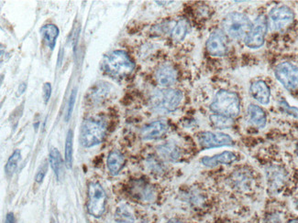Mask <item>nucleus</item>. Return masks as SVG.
<instances>
[{"instance_id":"f257e3e1","label":"nucleus","mask_w":298,"mask_h":223,"mask_svg":"<svg viewBox=\"0 0 298 223\" xmlns=\"http://www.w3.org/2000/svg\"><path fill=\"white\" fill-rule=\"evenodd\" d=\"M134 68V62L123 51L112 52L105 56L102 60V69L110 77H126L133 72Z\"/></svg>"},{"instance_id":"f03ea898","label":"nucleus","mask_w":298,"mask_h":223,"mask_svg":"<svg viewBox=\"0 0 298 223\" xmlns=\"http://www.w3.org/2000/svg\"><path fill=\"white\" fill-rule=\"evenodd\" d=\"M210 110L216 115L234 119L241 113V100L239 95L234 92L218 91L210 104Z\"/></svg>"},{"instance_id":"7ed1b4c3","label":"nucleus","mask_w":298,"mask_h":223,"mask_svg":"<svg viewBox=\"0 0 298 223\" xmlns=\"http://www.w3.org/2000/svg\"><path fill=\"white\" fill-rule=\"evenodd\" d=\"M183 93L180 90L164 88L155 90L151 95V107L158 113L175 111L183 101Z\"/></svg>"},{"instance_id":"20e7f679","label":"nucleus","mask_w":298,"mask_h":223,"mask_svg":"<svg viewBox=\"0 0 298 223\" xmlns=\"http://www.w3.org/2000/svg\"><path fill=\"white\" fill-rule=\"evenodd\" d=\"M107 133V124L101 118L90 117L84 121L81 126L80 142L85 147H92L101 144Z\"/></svg>"},{"instance_id":"39448f33","label":"nucleus","mask_w":298,"mask_h":223,"mask_svg":"<svg viewBox=\"0 0 298 223\" xmlns=\"http://www.w3.org/2000/svg\"><path fill=\"white\" fill-rule=\"evenodd\" d=\"M222 26L225 34L232 39H242L246 38L251 29V22L246 15L240 12H232L225 17Z\"/></svg>"},{"instance_id":"423d86ee","label":"nucleus","mask_w":298,"mask_h":223,"mask_svg":"<svg viewBox=\"0 0 298 223\" xmlns=\"http://www.w3.org/2000/svg\"><path fill=\"white\" fill-rule=\"evenodd\" d=\"M107 205V194L102 186L97 182H91L88 186V200L87 211L95 217L100 218L104 214Z\"/></svg>"},{"instance_id":"0eeeda50","label":"nucleus","mask_w":298,"mask_h":223,"mask_svg":"<svg viewBox=\"0 0 298 223\" xmlns=\"http://www.w3.org/2000/svg\"><path fill=\"white\" fill-rule=\"evenodd\" d=\"M268 28V19L264 15H261L257 17L251 24V29L244 39L247 47L252 50L262 47L264 44Z\"/></svg>"},{"instance_id":"6e6552de","label":"nucleus","mask_w":298,"mask_h":223,"mask_svg":"<svg viewBox=\"0 0 298 223\" xmlns=\"http://www.w3.org/2000/svg\"><path fill=\"white\" fill-rule=\"evenodd\" d=\"M277 81L288 91L298 90V67L288 61L281 62L274 70Z\"/></svg>"},{"instance_id":"1a4fd4ad","label":"nucleus","mask_w":298,"mask_h":223,"mask_svg":"<svg viewBox=\"0 0 298 223\" xmlns=\"http://www.w3.org/2000/svg\"><path fill=\"white\" fill-rule=\"evenodd\" d=\"M293 10L286 6H278L269 13L268 27L273 31H279L289 26L294 21Z\"/></svg>"},{"instance_id":"9d476101","label":"nucleus","mask_w":298,"mask_h":223,"mask_svg":"<svg viewBox=\"0 0 298 223\" xmlns=\"http://www.w3.org/2000/svg\"><path fill=\"white\" fill-rule=\"evenodd\" d=\"M199 145L204 149L217 148L223 146H232V138L227 133L221 132H202L197 136Z\"/></svg>"},{"instance_id":"9b49d317","label":"nucleus","mask_w":298,"mask_h":223,"mask_svg":"<svg viewBox=\"0 0 298 223\" xmlns=\"http://www.w3.org/2000/svg\"><path fill=\"white\" fill-rule=\"evenodd\" d=\"M208 53L214 57H224L229 51L227 36L220 30L213 31L207 40Z\"/></svg>"},{"instance_id":"f8f14e48","label":"nucleus","mask_w":298,"mask_h":223,"mask_svg":"<svg viewBox=\"0 0 298 223\" xmlns=\"http://www.w3.org/2000/svg\"><path fill=\"white\" fill-rule=\"evenodd\" d=\"M168 130L169 125L166 121H154L143 126L141 131V137L145 141L157 140L164 138Z\"/></svg>"},{"instance_id":"ddd939ff","label":"nucleus","mask_w":298,"mask_h":223,"mask_svg":"<svg viewBox=\"0 0 298 223\" xmlns=\"http://www.w3.org/2000/svg\"><path fill=\"white\" fill-rule=\"evenodd\" d=\"M155 79L157 83L163 88H168L175 83L177 80V72L173 65L165 63L161 65L156 71Z\"/></svg>"},{"instance_id":"4468645a","label":"nucleus","mask_w":298,"mask_h":223,"mask_svg":"<svg viewBox=\"0 0 298 223\" xmlns=\"http://www.w3.org/2000/svg\"><path fill=\"white\" fill-rule=\"evenodd\" d=\"M238 159L237 154L230 151H224L221 154H215L213 157H205L201 160L204 166L208 167H215L218 165H229Z\"/></svg>"},{"instance_id":"2eb2a0df","label":"nucleus","mask_w":298,"mask_h":223,"mask_svg":"<svg viewBox=\"0 0 298 223\" xmlns=\"http://www.w3.org/2000/svg\"><path fill=\"white\" fill-rule=\"evenodd\" d=\"M250 92L253 99L261 104L266 105L270 103L271 90L267 83L264 81H256L253 82L250 88Z\"/></svg>"},{"instance_id":"dca6fc26","label":"nucleus","mask_w":298,"mask_h":223,"mask_svg":"<svg viewBox=\"0 0 298 223\" xmlns=\"http://www.w3.org/2000/svg\"><path fill=\"white\" fill-rule=\"evenodd\" d=\"M131 195L142 202H150L154 199L155 192L151 186L143 181H137L130 187Z\"/></svg>"},{"instance_id":"f3484780","label":"nucleus","mask_w":298,"mask_h":223,"mask_svg":"<svg viewBox=\"0 0 298 223\" xmlns=\"http://www.w3.org/2000/svg\"><path fill=\"white\" fill-rule=\"evenodd\" d=\"M157 152L162 159L169 162H177L181 159L180 147L173 142H167L157 147Z\"/></svg>"},{"instance_id":"a211bd4d","label":"nucleus","mask_w":298,"mask_h":223,"mask_svg":"<svg viewBox=\"0 0 298 223\" xmlns=\"http://www.w3.org/2000/svg\"><path fill=\"white\" fill-rule=\"evenodd\" d=\"M248 118L251 124L259 128L265 127L267 123V116L265 112L263 110V108L255 104H251L248 107Z\"/></svg>"},{"instance_id":"6ab92c4d","label":"nucleus","mask_w":298,"mask_h":223,"mask_svg":"<svg viewBox=\"0 0 298 223\" xmlns=\"http://www.w3.org/2000/svg\"><path fill=\"white\" fill-rule=\"evenodd\" d=\"M125 164V158L118 150H113L108 154L107 166L112 175H117Z\"/></svg>"},{"instance_id":"aec40b11","label":"nucleus","mask_w":298,"mask_h":223,"mask_svg":"<svg viewBox=\"0 0 298 223\" xmlns=\"http://www.w3.org/2000/svg\"><path fill=\"white\" fill-rule=\"evenodd\" d=\"M39 31L46 45L51 50H53L56 44L57 38L59 36V29L53 24H47L42 27Z\"/></svg>"},{"instance_id":"412c9836","label":"nucleus","mask_w":298,"mask_h":223,"mask_svg":"<svg viewBox=\"0 0 298 223\" xmlns=\"http://www.w3.org/2000/svg\"><path fill=\"white\" fill-rule=\"evenodd\" d=\"M49 161L51 164L54 174L56 176L57 180L62 181L64 176V165H63V159L59 150L55 147H52L50 150V155H49Z\"/></svg>"},{"instance_id":"4be33fe9","label":"nucleus","mask_w":298,"mask_h":223,"mask_svg":"<svg viewBox=\"0 0 298 223\" xmlns=\"http://www.w3.org/2000/svg\"><path fill=\"white\" fill-rule=\"evenodd\" d=\"M189 31V22L186 18H180L176 21L172 30V38L174 41L180 42L184 40Z\"/></svg>"},{"instance_id":"5701e85b","label":"nucleus","mask_w":298,"mask_h":223,"mask_svg":"<svg viewBox=\"0 0 298 223\" xmlns=\"http://www.w3.org/2000/svg\"><path fill=\"white\" fill-rule=\"evenodd\" d=\"M114 219L117 223H134L135 218L131 210L126 205H121L117 208Z\"/></svg>"},{"instance_id":"b1692460","label":"nucleus","mask_w":298,"mask_h":223,"mask_svg":"<svg viewBox=\"0 0 298 223\" xmlns=\"http://www.w3.org/2000/svg\"><path fill=\"white\" fill-rule=\"evenodd\" d=\"M209 119H210L212 125L216 129H229L231 128L234 125L232 118L221 116V115L214 114L210 116Z\"/></svg>"},{"instance_id":"393cba45","label":"nucleus","mask_w":298,"mask_h":223,"mask_svg":"<svg viewBox=\"0 0 298 223\" xmlns=\"http://www.w3.org/2000/svg\"><path fill=\"white\" fill-rule=\"evenodd\" d=\"M73 139L74 133L72 130H69L65 142V159L67 168H71L73 164Z\"/></svg>"},{"instance_id":"a878e982","label":"nucleus","mask_w":298,"mask_h":223,"mask_svg":"<svg viewBox=\"0 0 298 223\" xmlns=\"http://www.w3.org/2000/svg\"><path fill=\"white\" fill-rule=\"evenodd\" d=\"M21 159H22L21 150L16 149L14 151L13 154L10 155V158L8 160L6 167H5V171L8 176L13 175L14 172L16 171V169H17V165H18V162L21 161Z\"/></svg>"},{"instance_id":"bb28decb","label":"nucleus","mask_w":298,"mask_h":223,"mask_svg":"<svg viewBox=\"0 0 298 223\" xmlns=\"http://www.w3.org/2000/svg\"><path fill=\"white\" fill-rule=\"evenodd\" d=\"M268 179L272 188H277L278 186H281L285 176L279 168H273L271 169V171H269Z\"/></svg>"},{"instance_id":"cd10ccee","label":"nucleus","mask_w":298,"mask_h":223,"mask_svg":"<svg viewBox=\"0 0 298 223\" xmlns=\"http://www.w3.org/2000/svg\"><path fill=\"white\" fill-rule=\"evenodd\" d=\"M108 88L105 87V86H97V88L95 89L92 95H91V99H94V101H100L101 99H103L104 95L108 94Z\"/></svg>"},{"instance_id":"c85d7f7f","label":"nucleus","mask_w":298,"mask_h":223,"mask_svg":"<svg viewBox=\"0 0 298 223\" xmlns=\"http://www.w3.org/2000/svg\"><path fill=\"white\" fill-rule=\"evenodd\" d=\"M76 89H74L72 91L71 93V95H70L69 103H68V108H67V114H66V116H65V120H69L70 116L72 115V112H73V109H74V103H75V99H76Z\"/></svg>"},{"instance_id":"c756f323","label":"nucleus","mask_w":298,"mask_h":223,"mask_svg":"<svg viewBox=\"0 0 298 223\" xmlns=\"http://www.w3.org/2000/svg\"><path fill=\"white\" fill-rule=\"evenodd\" d=\"M147 165L151 171H153L154 173H160V172L163 171V167L155 159L151 158V159H148Z\"/></svg>"},{"instance_id":"7c9ffc66","label":"nucleus","mask_w":298,"mask_h":223,"mask_svg":"<svg viewBox=\"0 0 298 223\" xmlns=\"http://www.w3.org/2000/svg\"><path fill=\"white\" fill-rule=\"evenodd\" d=\"M48 170V164L44 163V165H42V167H39V171L37 173L36 175V177H35V181L38 183H41L42 181H44V176L46 175Z\"/></svg>"},{"instance_id":"2f4dec72","label":"nucleus","mask_w":298,"mask_h":223,"mask_svg":"<svg viewBox=\"0 0 298 223\" xmlns=\"http://www.w3.org/2000/svg\"><path fill=\"white\" fill-rule=\"evenodd\" d=\"M51 93H52V86L50 82H45L44 85V103H48L49 100L51 98Z\"/></svg>"},{"instance_id":"473e14b6","label":"nucleus","mask_w":298,"mask_h":223,"mask_svg":"<svg viewBox=\"0 0 298 223\" xmlns=\"http://www.w3.org/2000/svg\"><path fill=\"white\" fill-rule=\"evenodd\" d=\"M264 223H282L281 217L276 213L269 215L264 219Z\"/></svg>"},{"instance_id":"72a5a7b5","label":"nucleus","mask_w":298,"mask_h":223,"mask_svg":"<svg viewBox=\"0 0 298 223\" xmlns=\"http://www.w3.org/2000/svg\"><path fill=\"white\" fill-rule=\"evenodd\" d=\"M281 106L285 109V111L286 112V113H288V114L291 115V116H294V117H298L297 108L290 107L289 105H287L285 102H283V103H281Z\"/></svg>"},{"instance_id":"f704fd0d","label":"nucleus","mask_w":298,"mask_h":223,"mask_svg":"<svg viewBox=\"0 0 298 223\" xmlns=\"http://www.w3.org/2000/svg\"><path fill=\"white\" fill-rule=\"evenodd\" d=\"M5 223H15L13 213H9V214L7 215Z\"/></svg>"},{"instance_id":"c9c22d12","label":"nucleus","mask_w":298,"mask_h":223,"mask_svg":"<svg viewBox=\"0 0 298 223\" xmlns=\"http://www.w3.org/2000/svg\"><path fill=\"white\" fill-rule=\"evenodd\" d=\"M26 84L25 83H22V84H19V87H18V95H21L25 92L26 90Z\"/></svg>"},{"instance_id":"e433bc0d","label":"nucleus","mask_w":298,"mask_h":223,"mask_svg":"<svg viewBox=\"0 0 298 223\" xmlns=\"http://www.w3.org/2000/svg\"><path fill=\"white\" fill-rule=\"evenodd\" d=\"M166 223H184V222H183V221H181V220H179V219H170V220H168V221H167V222Z\"/></svg>"},{"instance_id":"4c0bfd02","label":"nucleus","mask_w":298,"mask_h":223,"mask_svg":"<svg viewBox=\"0 0 298 223\" xmlns=\"http://www.w3.org/2000/svg\"><path fill=\"white\" fill-rule=\"evenodd\" d=\"M289 223H298V220H292V221H290Z\"/></svg>"},{"instance_id":"58836bf2","label":"nucleus","mask_w":298,"mask_h":223,"mask_svg":"<svg viewBox=\"0 0 298 223\" xmlns=\"http://www.w3.org/2000/svg\"><path fill=\"white\" fill-rule=\"evenodd\" d=\"M295 205H296V208H297L298 210V199L296 200V202H295Z\"/></svg>"},{"instance_id":"ea45409f","label":"nucleus","mask_w":298,"mask_h":223,"mask_svg":"<svg viewBox=\"0 0 298 223\" xmlns=\"http://www.w3.org/2000/svg\"><path fill=\"white\" fill-rule=\"evenodd\" d=\"M296 154H297V155H298V146H297V148H296Z\"/></svg>"},{"instance_id":"a19ab883","label":"nucleus","mask_w":298,"mask_h":223,"mask_svg":"<svg viewBox=\"0 0 298 223\" xmlns=\"http://www.w3.org/2000/svg\"><path fill=\"white\" fill-rule=\"evenodd\" d=\"M142 223H146V222H142Z\"/></svg>"}]
</instances>
